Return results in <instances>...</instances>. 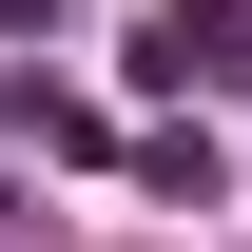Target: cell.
<instances>
[{
  "label": "cell",
  "instance_id": "6da1fadb",
  "mask_svg": "<svg viewBox=\"0 0 252 252\" xmlns=\"http://www.w3.org/2000/svg\"><path fill=\"white\" fill-rule=\"evenodd\" d=\"M136 78H156V97L252 78V0H156V20H136Z\"/></svg>",
  "mask_w": 252,
  "mask_h": 252
},
{
  "label": "cell",
  "instance_id": "7a4b0ae2",
  "mask_svg": "<svg viewBox=\"0 0 252 252\" xmlns=\"http://www.w3.org/2000/svg\"><path fill=\"white\" fill-rule=\"evenodd\" d=\"M20 20H39V0H0V39H20Z\"/></svg>",
  "mask_w": 252,
  "mask_h": 252
},
{
  "label": "cell",
  "instance_id": "3957f363",
  "mask_svg": "<svg viewBox=\"0 0 252 252\" xmlns=\"http://www.w3.org/2000/svg\"><path fill=\"white\" fill-rule=\"evenodd\" d=\"M0 214H20V194H0Z\"/></svg>",
  "mask_w": 252,
  "mask_h": 252
}]
</instances>
